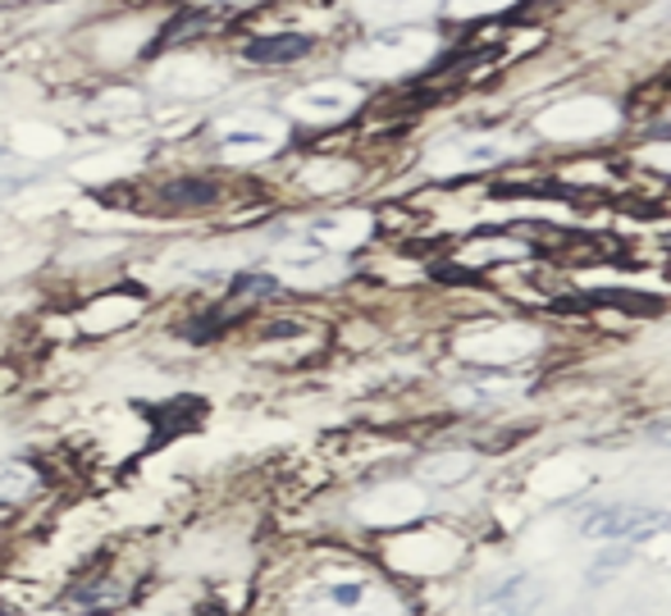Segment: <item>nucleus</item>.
<instances>
[{
    "label": "nucleus",
    "mask_w": 671,
    "mask_h": 616,
    "mask_svg": "<svg viewBox=\"0 0 671 616\" xmlns=\"http://www.w3.org/2000/svg\"><path fill=\"white\" fill-rule=\"evenodd\" d=\"M366 105V82L356 78H311L288 96L284 115L302 128H339Z\"/></svg>",
    "instance_id": "7"
},
{
    "label": "nucleus",
    "mask_w": 671,
    "mask_h": 616,
    "mask_svg": "<svg viewBox=\"0 0 671 616\" xmlns=\"http://www.w3.org/2000/svg\"><path fill=\"white\" fill-rule=\"evenodd\" d=\"M639 164H649V170L671 183V137H662V142H649V147H639Z\"/></svg>",
    "instance_id": "18"
},
{
    "label": "nucleus",
    "mask_w": 671,
    "mask_h": 616,
    "mask_svg": "<svg viewBox=\"0 0 671 616\" xmlns=\"http://www.w3.org/2000/svg\"><path fill=\"white\" fill-rule=\"evenodd\" d=\"M316 50H320V37L302 33V27H288V33H265V37H247L238 46L242 60L257 65V69H288V65L311 60Z\"/></svg>",
    "instance_id": "12"
},
{
    "label": "nucleus",
    "mask_w": 671,
    "mask_h": 616,
    "mask_svg": "<svg viewBox=\"0 0 671 616\" xmlns=\"http://www.w3.org/2000/svg\"><path fill=\"white\" fill-rule=\"evenodd\" d=\"M671 529V512L653 507V502H584V512L576 516V535L590 544H649Z\"/></svg>",
    "instance_id": "6"
},
{
    "label": "nucleus",
    "mask_w": 671,
    "mask_h": 616,
    "mask_svg": "<svg viewBox=\"0 0 671 616\" xmlns=\"http://www.w3.org/2000/svg\"><path fill=\"white\" fill-rule=\"evenodd\" d=\"M19 366H14V361H0V398H10L14 393V388H19Z\"/></svg>",
    "instance_id": "19"
},
{
    "label": "nucleus",
    "mask_w": 671,
    "mask_h": 616,
    "mask_svg": "<svg viewBox=\"0 0 671 616\" xmlns=\"http://www.w3.org/2000/svg\"><path fill=\"white\" fill-rule=\"evenodd\" d=\"M548 598V584L530 571H508L480 594V616H530Z\"/></svg>",
    "instance_id": "13"
},
{
    "label": "nucleus",
    "mask_w": 671,
    "mask_h": 616,
    "mask_svg": "<svg viewBox=\"0 0 671 616\" xmlns=\"http://www.w3.org/2000/svg\"><path fill=\"white\" fill-rule=\"evenodd\" d=\"M143 590H147V562L137 552L110 548L65 584L60 607L69 616H124L137 607Z\"/></svg>",
    "instance_id": "3"
},
{
    "label": "nucleus",
    "mask_w": 671,
    "mask_h": 616,
    "mask_svg": "<svg viewBox=\"0 0 671 616\" xmlns=\"http://www.w3.org/2000/svg\"><path fill=\"white\" fill-rule=\"evenodd\" d=\"M544 352V329L530 320H466L453 333L462 370H521Z\"/></svg>",
    "instance_id": "4"
},
{
    "label": "nucleus",
    "mask_w": 671,
    "mask_h": 616,
    "mask_svg": "<svg viewBox=\"0 0 671 616\" xmlns=\"http://www.w3.org/2000/svg\"><path fill=\"white\" fill-rule=\"evenodd\" d=\"M475 470H480V453H470V447H439V453L416 461V480L434 489H457L475 480Z\"/></svg>",
    "instance_id": "15"
},
{
    "label": "nucleus",
    "mask_w": 671,
    "mask_h": 616,
    "mask_svg": "<svg viewBox=\"0 0 671 616\" xmlns=\"http://www.w3.org/2000/svg\"><path fill=\"white\" fill-rule=\"evenodd\" d=\"M512 5H521V0H443V10L457 19H489V14H502Z\"/></svg>",
    "instance_id": "17"
},
{
    "label": "nucleus",
    "mask_w": 671,
    "mask_h": 616,
    "mask_svg": "<svg viewBox=\"0 0 671 616\" xmlns=\"http://www.w3.org/2000/svg\"><path fill=\"white\" fill-rule=\"evenodd\" d=\"M257 616H421L416 590L352 539L302 544L261 580Z\"/></svg>",
    "instance_id": "1"
},
{
    "label": "nucleus",
    "mask_w": 671,
    "mask_h": 616,
    "mask_svg": "<svg viewBox=\"0 0 671 616\" xmlns=\"http://www.w3.org/2000/svg\"><path fill=\"white\" fill-rule=\"evenodd\" d=\"M46 489H50L46 466H37L33 457H0V516L33 507Z\"/></svg>",
    "instance_id": "14"
},
{
    "label": "nucleus",
    "mask_w": 671,
    "mask_h": 616,
    "mask_svg": "<svg viewBox=\"0 0 671 616\" xmlns=\"http://www.w3.org/2000/svg\"><path fill=\"white\" fill-rule=\"evenodd\" d=\"M630 562H635V544H603V552L584 567V590H603L622 571H630Z\"/></svg>",
    "instance_id": "16"
},
{
    "label": "nucleus",
    "mask_w": 671,
    "mask_h": 616,
    "mask_svg": "<svg viewBox=\"0 0 671 616\" xmlns=\"http://www.w3.org/2000/svg\"><path fill=\"white\" fill-rule=\"evenodd\" d=\"M261 110H234V115H224L211 124L215 133V151L224 160H265L274 156L278 147L288 142V128L278 124V119H257Z\"/></svg>",
    "instance_id": "11"
},
{
    "label": "nucleus",
    "mask_w": 671,
    "mask_h": 616,
    "mask_svg": "<svg viewBox=\"0 0 671 616\" xmlns=\"http://www.w3.org/2000/svg\"><path fill=\"white\" fill-rule=\"evenodd\" d=\"M371 552L398 580H407L411 590H416V584H425V580H443V575L462 571L466 552H470V539L462 535V529H447V525L421 516V521H411L402 529H388V535H379L371 544Z\"/></svg>",
    "instance_id": "2"
},
{
    "label": "nucleus",
    "mask_w": 671,
    "mask_h": 616,
    "mask_svg": "<svg viewBox=\"0 0 671 616\" xmlns=\"http://www.w3.org/2000/svg\"><path fill=\"white\" fill-rule=\"evenodd\" d=\"M439 50V42L425 33V27H411V23H398V27H384V33H371L366 42H356L343 65H348V78H398V73H411L421 69L430 55Z\"/></svg>",
    "instance_id": "5"
},
{
    "label": "nucleus",
    "mask_w": 671,
    "mask_h": 616,
    "mask_svg": "<svg viewBox=\"0 0 671 616\" xmlns=\"http://www.w3.org/2000/svg\"><path fill=\"white\" fill-rule=\"evenodd\" d=\"M361 183V160L352 151H297L288 187L306 202H339Z\"/></svg>",
    "instance_id": "9"
},
{
    "label": "nucleus",
    "mask_w": 671,
    "mask_h": 616,
    "mask_svg": "<svg viewBox=\"0 0 671 616\" xmlns=\"http://www.w3.org/2000/svg\"><path fill=\"white\" fill-rule=\"evenodd\" d=\"M147 306H151L147 288L110 284L92 297H82V306L73 311V329L82 333V339H110V333H120V329H133L147 316Z\"/></svg>",
    "instance_id": "10"
},
{
    "label": "nucleus",
    "mask_w": 671,
    "mask_h": 616,
    "mask_svg": "<svg viewBox=\"0 0 671 616\" xmlns=\"http://www.w3.org/2000/svg\"><path fill=\"white\" fill-rule=\"evenodd\" d=\"M617 124H622V115L607 96H571V101H557L553 110H544L535 119V133L548 137V142H562V147H584V142L607 137Z\"/></svg>",
    "instance_id": "8"
}]
</instances>
